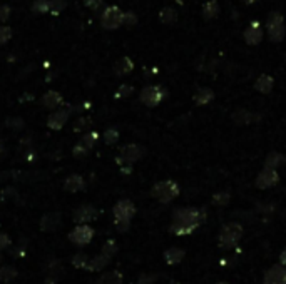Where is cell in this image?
<instances>
[{
  "instance_id": "cell-45",
  "label": "cell",
  "mask_w": 286,
  "mask_h": 284,
  "mask_svg": "<svg viewBox=\"0 0 286 284\" xmlns=\"http://www.w3.org/2000/svg\"><path fill=\"white\" fill-rule=\"evenodd\" d=\"M169 284H179V282H177V281H171Z\"/></svg>"
},
{
  "instance_id": "cell-38",
  "label": "cell",
  "mask_w": 286,
  "mask_h": 284,
  "mask_svg": "<svg viewBox=\"0 0 286 284\" xmlns=\"http://www.w3.org/2000/svg\"><path fill=\"white\" fill-rule=\"evenodd\" d=\"M84 5L87 9L97 10V9L103 7V0H84Z\"/></svg>"
},
{
  "instance_id": "cell-26",
  "label": "cell",
  "mask_w": 286,
  "mask_h": 284,
  "mask_svg": "<svg viewBox=\"0 0 286 284\" xmlns=\"http://www.w3.org/2000/svg\"><path fill=\"white\" fill-rule=\"evenodd\" d=\"M159 18H161L162 24H173V22H176V10L171 7L162 9L161 14H159Z\"/></svg>"
},
{
  "instance_id": "cell-35",
  "label": "cell",
  "mask_w": 286,
  "mask_h": 284,
  "mask_svg": "<svg viewBox=\"0 0 286 284\" xmlns=\"http://www.w3.org/2000/svg\"><path fill=\"white\" fill-rule=\"evenodd\" d=\"M136 22H137V17L132 14V12H126L124 18H122V25H126V27H132V25H136Z\"/></svg>"
},
{
  "instance_id": "cell-28",
  "label": "cell",
  "mask_w": 286,
  "mask_h": 284,
  "mask_svg": "<svg viewBox=\"0 0 286 284\" xmlns=\"http://www.w3.org/2000/svg\"><path fill=\"white\" fill-rule=\"evenodd\" d=\"M57 223H59V214H47V216L42 219V227L46 231L54 229V227L57 226Z\"/></svg>"
},
{
  "instance_id": "cell-25",
  "label": "cell",
  "mask_w": 286,
  "mask_h": 284,
  "mask_svg": "<svg viewBox=\"0 0 286 284\" xmlns=\"http://www.w3.org/2000/svg\"><path fill=\"white\" fill-rule=\"evenodd\" d=\"M284 161V157L278 152H271L268 157H266V162H264V167H271V169H276L279 164Z\"/></svg>"
},
{
  "instance_id": "cell-1",
  "label": "cell",
  "mask_w": 286,
  "mask_h": 284,
  "mask_svg": "<svg viewBox=\"0 0 286 284\" xmlns=\"http://www.w3.org/2000/svg\"><path fill=\"white\" fill-rule=\"evenodd\" d=\"M206 219V211L198 207H179L173 212V224L169 231L174 236H189L198 229Z\"/></svg>"
},
{
  "instance_id": "cell-12",
  "label": "cell",
  "mask_w": 286,
  "mask_h": 284,
  "mask_svg": "<svg viewBox=\"0 0 286 284\" xmlns=\"http://www.w3.org/2000/svg\"><path fill=\"white\" fill-rule=\"evenodd\" d=\"M69 114H71V112L66 111V109L54 111L49 116V119H47V125H49L50 129H54V130L62 129L64 125H66V122L69 121Z\"/></svg>"
},
{
  "instance_id": "cell-16",
  "label": "cell",
  "mask_w": 286,
  "mask_h": 284,
  "mask_svg": "<svg viewBox=\"0 0 286 284\" xmlns=\"http://www.w3.org/2000/svg\"><path fill=\"white\" fill-rule=\"evenodd\" d=\"M184 256H186V251L184 249H179V248H171L164 252V259L169 264V266H176V264L182 263Z\"/></svg>"
},
{
  "instance_id": "cell-42",
  "label": "cell",
  "mask_w": 286,
  "mask_h": 284,
  "mask_svg": "<svg viewBox=\"0 0 286 284\" xmlns=\"http://www.w3.org/2000/svg\"><path fill=\"white\" fill-rule=\"evenodd\" d=\"M279 264H283V266L286 268V249L279 254Z\"/></svg>"
},
{
  "instance_id": "cell-23",
  "label": "cell",
  "mask_w": 286,
  "mask_h": 284,
  "mask_svg": "<svg viewBox=\"0 0 286 284\" xmlns=\"http://www.w3.org/2000/svg\"><path fill=\"white\" fill-rule=\"evenodd\" d=\"M32 12L34 14H47L50 12V0H35L32 4Z\"/></svg>"
},
{
  "instance_id": "cell-30",
  "label": "cell",
  "mask_w": 286,
  "mask_h": 284,
  "mask_svg": "<svg viewBox=\"0 0 286 284\" xmlns=\"http://www.w3.org/2000/svg\"><path fill=\"white\" fill-rule=\"evenodd\" d=\"M104 141L107 146H112V144H116L119 141V132L116 129H107L104 132Z\"/></svg>"
},
{
  "instance_id": "cell-24",
  "label": "cell",
  "mask_w": 286,
  "mask_h": 284,
  "mask_svg": "<svg viewBox=\"0 0 286 284\" xmlns=\"http://www.w3.org/2000/svg\"><path fill=\"white\" fill-rule=\"evenodd\" d=\"M97 139H99V134L95 130H92V132H87V134H84L82 136V139H80V144L82 146H84L86 149H92V146L95 142H97Z\"/></svg>"
},
{
  "instance_id": "cell-18",
  "label": "cell",
  "mask_w": 286,
  "mask_h": 284,
  "mask_svg": "<svg viewBox=\"0 0 286 284\" xmlns=\"http://www.w3.org/2000/svg\"><path fill=\"white\" fill-rule=\"evenodd\" d=\"M132 69H134V62H132L129 57H120V59L114 64V72L117 75H126L132 72Z\"/></svg>"
},
{
  "instance_id": "cell-21",
  "label": "cell",
  "mask_w": 286,
  "mask_h": 284,
  "mask_svg": "<svg viewBox=\"0 0 286 284\" xmlns=\"http://www.w3.org/2000/svg\"><path fill=\"white\" fill-rule=\"evenodd\" d=\"M120 281H122V276L117 271H114V273H107L104 276H100L97 284H120Z\"/></svg>"
},
{
  "instance_id": "cell-5",
  "label": "cell",
  "mask_w": 286,
  "mask_h": 284,
  "mask_svg": "<svg viewBox=\"0 0 286 284\" xmlns=\"http://www.w3.org/2000/svg\"><path fill=\"white\" fill-rule=\"evenodd\" d=\"M122 18L124 12L116 5H111V7H106L103 15H100V24L106 30H116L122 25Z\"/></svg>"
},
{
  "instance_id": "cell-15",
  "label": "cell",
  "mask_w": 286,
  "mask_h": 284,
  "mask_svg": "<svg viewBox=\"0 0 286 284\" xmlns=\"http://www.w3.org/2000/svg\"><path fill=\"white\" fill-rule=\"evenodd\" d=\"M84 187H86V182L82 179V176H77V174H72L71 178H67L66 182H64V189H66L67 192H77V191H82Z\"/></svg>"
},
{
  "instance_id": "cell-17",
  "label": "cell",
  "mask_w": 286,
  "mask_h": 284,
  "mask_svg": "<svg viewBox=\"0 0 286 284\" xmlns=\"http://www.w3.org/2000/svg\"><path fill=\"white\" fill-rule=\"evenodd\" d=\"M94 217H95V209L92 206H82L74 214L75 223H89V221L94 219Z\"/></svg>"
},
{
  "instance_id": "cell-29",
  "label": "cell",
  "mask_w": 286,
  "mask_h": 284,
  "mask_svg": "<svg viewBox=\"0 0 286 284\" xmlns=\"http://www.w3.org/2000/svg\"><path fill=\"white\" fill-rule=\"evenodd\" d=\"M66 7H67L66 0H50V14L52 15H59Z\"/></svg>"
},
{
  "instance_id": "cell-31",
  "label": "cell",
  "mask_w": 286,
  "mask_h": 284,
  "mask_svg": "<svg viewBox=\"0 0 286 284\" xmlns=\"http://www.w3.org/2000/svg\"><path fill=\"white\" fill-rule=\"evenodd\" d=\"M230 203V194L228 192H218L213 195V204L216 206H226Z\"/></svg>"
},
{
  "instance_id": "cell-47",
  "label": "cell",
  "mask_w": 286,
  "mask_h": 284,
  "mask_svg": "<svg viewBox=\"0 0 286 284\" xmlns=\"http://www.w3.org/2000/svg\"><path fill=\"white\" fill-rule=\"evenodd\" d=\"M284 162H286V157H284Z\"/></svg>"
},
{
  "instance_id": "cell-6",
  "label": "cell",
  "mask_w": 286,
  "mask_h": 284,
  "mask_svg": "<svg viewBox=\"0 0 286 284\" xmlns=\"http://www.w3.org/2000/svg\"><path fill=\"white\" fill-rule=\"evenodd\" d=\"M144 154H146V150L142 146H137V144H127V146L120 149L116 161H117V164H134L141 159Z\"/></svg>"
},
{
  "instance_id": "cell-33",
  "label": "cell",
  "mask_w": 286,
  "mask_h": 284,
  "mask_svg": "<svg viewBox=\"0 0 286 284\" xmlns=\"http://www.w3.org/2000/svg\"><path fill=\"white\" fill-rule=\"evenodd\" d=\"M5 125L10 127V129H14V130H21L24 127V121L21 117H10V119H7Z\"/></svg>"
},
{
  "instance_id": "cell-20",
  "label": "cell",
  "mask_w": 286,
  "mask_h": 284,
  "mask_svg": "<svg viewBox=\"0 0 286 284\" xmlns=\"http://www.w3.org/2000/svg\"><path fill=\"white\" fill-rule=\"evenodd\" d=\"M213 99H214V92L211 89H206V87H202V89H199L194 94V102L198 105H206L211 102Z\"/></svg>"
},
{
  "instance_id": "cell-32",
  "label": "cell",
  "mask_w": 286,
  "mask_h": 284,
  "mask_svg": "<svg viewBox=\"0 0 286 284\" xmlns=\"http://www.w3.org/2000/svg\"><path fill=\"white\" fill-rule=\"evenodd\" d=\"M12 39V29L5 27V25H0V46L7 43Z\"/></svg>"
},
{
  "instance_id": "cell-8",
  "label": "cell",
  "mask_w": 286,
  "mask_h": 284,
  "mask_svg": "<svg viewBox=\"0 0 286 284\" xmlns=\"http://www.w3.org/2000/svg\"><path fill=\"white\" fill-rule=\"evenodd\" d=\"M263 284H286V268L283 264H275L264 273Z\"/></svg>"
},
{
  "instance_id": "cell-2",
  "label": "cell",
  "mask_w": 286,
  "mask_h": 284,
  "mask_svg": "<svg viewBox=\"0 0 286 284\" xmlns=\"http://www.w3.org/2000/svg\"><path fill=\"white\" fill-rule=\"evenodd\" d=\"M243 237V226L238 223H228L222 226V229L219 232L218 237V244L221 249H233L236 248L238 243Z\"/></svg>"
},
{
  "instance_id": "cell-27",
  "label": "cell",
  "mask_w": 286,
  "mask_h": 284,
  "mask_svg": "<svg viewBox=\"0 0 286 284\" xmlns=\"http://www.w3.org/2000/svg\"><path fill=\"white\" fill-rule=\"evenodd\" d=\"M109 259H111V256H107V254H100V256H97L95 257V259L92 261V264L91 266H89V269H92V271H99V269H103L107 263H109Z\"/></svg>"
},
{
  "instance_id": "cell-10",
  "label": "cell",
  "mask_w": 286,
  "mask_h": 284,
  "mask_svg": "<svg viewBox=\"0 0 286 284\" xmlns=\"http://www.w3.org/2000/svg\"><path fill=\"white\" fill-rule=\"evenodd\" d=\"M134 214H136V206L131 201H126V199L119 201L114 206V217H116V221H131Z\"/></svg>"
},
{
  "instance_id": "cell-3",
  "label": "cell",
  "mask_w": 286,
  "mask_h": 284,
  "mask_svg": "<svg viewBox=\"0 0 286 284\" xmlns=\"http://www.w3.org/2000/svg\"><path fill=\"white\" fill-rule=\"evenodd\" d=\"M179 192H181L179 184L174 181H161L152 186L151 189L152 198L157 199L159 203H162V204H168L171 201H174L177 195H179Z\"/></svg>"
},
{
  "instance_id": "cell-4",
  "label": "cell",
  "mask_w": 286,
  "mask_h": 284,
  "mask_svg": "<svg viewBox=\"0 0 286 284\" xmlns=\"http://www.w3.org/2000/svg\"><path fill=\"white\" fill-rule=\"evenodd\" d=\"M266 30H268V35L273 42H281L286 35L284 29V18L279 12H271L268 15V20H266Z\"/></svg>"
},
{
  "instance_id": "cell-40",
  "label": "cell",
  "mask_w": 286,
  "mask_h": 284,
  "mask_svg": "<svg viewBox=\"0 0 286 284\" xmlns=\"http://www.w3.org/2000/svg\"><path fill=\"white\" fill-rule=\"evenodd\" d=\"M86 125H89V121H87V119H80V121H77V124H75V130H82V129H84L86 127Z\"/></svg>"
},
{
  "instance_id": "cell-13",
  "label": "cell",
  "mask_w": 286,
  "mask_h": 284,
  "mask_svg": "<svg viewBox=\"0 0 286 284\" xmlns=\"http://www.w3.org/2000/svg\"><path fill=\"white\" fill-rule=\"evenodd\" d=\"M263 39V30H261V25L258 22H253L250 27L244 30V40L250 43V46H256Z\"/></svg>"
},
{
  "instance_id": "cell-11",
  "label": "cell",
  "mask_w": 286,
  "mask_h": 284,
  "mask_svg": "<svg viewBox=\"0 0 286 284\" xmlns=\"http://www.w3.org/2000/svg\"><path fill=\"white\" fill-rule=\"evenodd\" d=\"M92 236H94V231H92L89 226H86V224L77 226V227H75V229L71 232V239H72V241H74L75 244H80V246L87 244V243L92 239Z\"/></svg>"
},
{
  "instance_id": "cell-37",
  "label": "cell",
  "mask_w": 286,
  "mask_h": 284,
  "mask_svg": "<svg viewBox=\"0 0 286 284\" xmlns=\"http://www.w3.org/2000/svg\"><path fill=\"white\" fill-rule=\"evenodd\" d=\"M116 251H117V244H116V241H107L106 243V246H104V254H107V256H114L116 254Z\"/></svg>"
},
{
  "instance_id": "cell-43",
  "label": "cell",
  "mask_w": 286,
  "mask_h": 284,
  "mask_svg": "<svg viewBox=\"0 0 286 284\" xmlns=\"http://www.w3.org/2000/svg\"><path fill=\"white\" fill-rule=\"evenodd\" d=\"M254 2H258V0H244V4H248V5H251Z\"/></svg>"
},
{
  "instance_id": "cell-46",
  "label": "cell",
  "mask_w": 286,
  "mask_h": 284,
  "mask_svg": "<svg viewBox=\"0 0 286 284\" xmlns=\"http://www.w3.org/2000/svg\"><path fill=\"white\" fill-rule=\"evenodd\" d=\"M216 284H228V282H216Z\"/></svg>"
},
{
  "instance_id": "cell-22",
  "label": "cell",
  "mask_w": 286,
  "mask_h": 284,
  "mask_svg": "<svg viewBox=\"0 0 286 284\" xmlns=\"http://www.w3.org/2000/svg\"><path fill=\"white\" fill-rule=\"evenodd\" d=\"M202 12H205L206 18H214L219 14V5L216 0H211V2H206V5L202 7Z\"/></svg>"
},
{
  "instance_id": "cell-41",
  "label": "cell",
  "mask_w": 286,
  "mask_h": 284,
  "mask_svg": "<svg viewBox=\"0 0 286 284\" xmlns=\"http://www.w3.org/2000/svg\"><path fill=\"white\" fill-rule=\"evenodd\" d=\"M7 244H9L7 236H5V234H0V249H2L4 246H7Z\"/></svg>"
},
{
  "instance_id": "cell-7",
  "label": "cell",
  "mask_w": 286,
  "mask_h": 284,
  "mask_svg": "<svg viewBox=\"0 0 286 284\" xmlns=\"http://www.w3.org/2000/svg\"><path fill=\"white\" fill-rule=\"evenodd\" d=\"M164 96H166V92H164L162 87H159V85H148V87H144V89L141 91V96H139V99H141V102L144 105L156 107L164 99Z\"/></svg>"
},
{
  "instance_id": "cell-44",
  "label": "cell",
  "mask_w": 286,
  "mask_h": 284,
  "mask_svg": "<svg viewBox=\"0 0 286 284\" xmlns=\"http://www.w3.org/2000/svg\"><path fill=\"white\" fill-rule=\"evenodd\" d=\"M0 152H4V142L0 141Z\"/></svg>"
},
{
  "instance_id": "cell-19",
  "label": "cell",
  "mask_w": 286,
  "mask_h": 284,
  "mask_svg": "<svg viewBox=\"0 0 286 284\" xmlns=\"http://www.w3.org/2000/svg\"><path fill=\"white\" fill-rule=\"evenodd\" d=\"M273 77H270L268 74H263L259 75V79L256 80V84H254V87H256V91H259L261 94H270L273 91Z\"/></svg>"
},
{
  "instance_id": "cell-14",
  "label": "cell",
  "mask_w": 286,
  "mask_h": 284,
  "mask_svg": "<svg viewBox=\"0 0 286 284\" xmlns=\"http://www.w3.org/2000/svg\"><path fill=\"white\" fill-rule=\"evenodd\" d=\"M40 104L46 107V109H55L57 105H60L62 104V96L57 91H49V92H46L42 96V99H40Z\"/></svg>"
},
{
  "instance_id": "cell-36",
  "label": "cell",
  "mask_w": 286,
  "mask_h": 284,
  "mask_svg": "<svg viewBox=\"0 0 286 284\" xmlns=\"http://www.w3.org/2000/svg\"><path fill=\"white\" fill-rule=\"evenodd\" d=\"M10 14H12V9L9 7V5H0V24L7 22Z\"/></svg>"
},
{
  "instance_id": "cell-9",
  "label": "cell",
  "mask_w": 286,
  "mask_h": 284,
  "mask_svg": "<svg viewBox=\"0 0 286 284\" xmlns=\"http://www.w3.org/2000/svg\"><path fill=\"white\" fill-rule=\"evenodd\" d=\"M279 181V176L276 172V169H271V167H264L261 172L258 174L256 178V186L259 189H270L273 186H276Z\"/></svg>"
},
{
  "instance_id": "cell-39",
  "label": "cell",
  "mask_w": 286,
  "mask_h": 284,
  "mask_svg": "<svg viewBox=\"0 0 286 284\" xmlns=\"http://www.w3.org/2000/svg\"><path fill=\"white\" fill-rule=\"evenodd\" d=\"M87 152H89V149H86L84 146H82V144H77V146H75L74 150H72V154L75 157H82V156H86Z\"/></svg>"
},
{
  "instance_id": "cell-34",
  "label": "cell",
  "mask_w": 286,
  "mask_h": 284,
  "mask_svg": "<svg viewBox=\"0 0 286 284\" xmlns=\"http://www.w3.org/2000/svg\"><path fill=\"white\" fill-rule=\"evenodd\" d=\"M132 91H134V89H132V85L122 84V85H120L119 89H117V92H116V97H117V99H119V97H127V96H131Z\"/></svg>"
}]
</instances>
